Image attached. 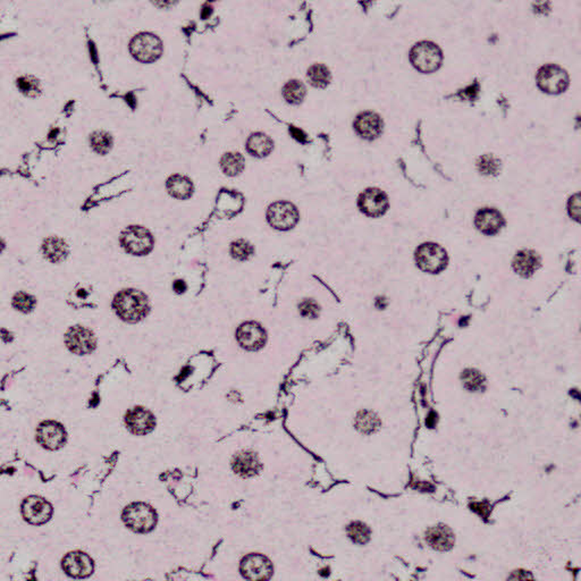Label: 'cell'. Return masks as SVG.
<instances>
[{"label":"cell","mask_w":581,"mask_h":581,"mask_svg":"<svg viewBox=\"0 0 581 581\" xmlns=\"http://www.w3.org/2000/svg\"><path fill=\"white\" fill-rule=\"evenodd\" d=\"M113 309L122 320L135 324L147 317L150 307L145 293L139 289H125L116 294Z\"/></svg>","instance_id":"6da1fadb"},{"label":"cell","mask_w":581,"mask_h":581,"mask_svg":"<svg viewBox=\"0 0 581 581\" xmlns=\"http://www.w3.org/2000/svg\"><path fill=\"white\" fill-rule=\"evenodd\" d=\"M410 61L417 71L431 74L442 66L443 52L434 42H418L410 50Z\"/></svg>","instance_id":"7a4b0ae2"},{"label":"cell","mask_w":581,"mask_h":581,"mask_svg":"<svg viewBox=\"0 0 581 581\" xmlns=\"http://www.w3.org/2000/svg\"><path fill=\"white\" fill-rule=\"evenodd\" d=\"M122 519L128 528L134 533H150L157 524V514L150 505L132 503L123 511Z\"/></svg>","instance_id":"3957f363"},{"label":"cell","mask_w":581,"mask_h":581,"mask_svg":"<svg viewBox=\"0 0 581 581\" xmlns=\"http://www.w3.org/2000/svg\"><path fill=\"white\" fill-rule=\"evenodd\" d=\"M414 259L421 270L431 274L440 273L449 263V256L445 249L433 242L419 245L414 254Z\"/></svg>","instance_id":"277c9868"},{"label":"cell","mask_w":581,"mask_h":581,"mask_svg":"<svg viewBox=\"0 0 581 581\" xmlns=\"http://www.w3.org/2000/svg\"><path fill=\"white\" fill-rule=\"evenodd\" d=\"M163 42L152 33H139L130 42L131 55L141 63H154L163 55Z\"/></svg>","instance_id":"5b68a950"},{"label":"cell","mask_w":581,"mask_h":581,"mask_svg":"<svg viewBox=\"0 0 581 581\" xmlns=\"http://www.w3.org/2000/svg\"><path fill=\"white\" fill-rule=\"evenodd\" d=\"M537 85L549 94H560L569 87V75L564 68L556 64H546L536 74Z\"/></svg>","instance_id":"8992f818"},{"label":"cell","mask_w":581,"mask_h":581,"mask_svg":"<svg viewBox=\"0 0 581 581\" xmlns=\"http://www.w3.org/2000/svg\"><path fill=\"white\" fill-rule=\"evenodd\" d=\"M123 249L132 256H145L154 249V236L142 226H130L121 235Z\"/></svg>","instance_id":"52a82bcc"},{"label":"cell","mask_w":581,"mask_h":581,"mask_svg":"<svg viewBox=\"0 0 581 581\" xmlns=\"http://www.w3.org/2000/svg\"><path fill=\"white\" fill-rule=\"evenodd\" d=\"M299 210L289 201H276L267 210V221L278 231H289L299 223Z\"/></svg>","instance_id":"ba28073f"},{"label":"cell","mask_w":581,"mask_h":581,"mask_svg":"<svg viewBox=\"0 0 581 581\" xmlns=\"http://www.w3.org/2000/svg\"><path fill=\"white\" fill-rule=\"evenodd\" d=\"M65 344L73 354L87 356L96 350V338L90 329L77 325L70 328L65 335Z\"/></svg>","instance_id":"9c48e42d"},{"label":"cell","mask_w":581,"mask_h":581,"mask_svg":"<svg viewBox=\"0 0 581 581\" xmlns=\"http://www.w3.org/2000/svg\"><path fill=\"white\" fill-rule=\"evenodd\" d=\"M358 206L361 212L368 217H382L389 209V198L386 193L377 187L365 190L359 196Z\"/></svg>","instance_id":"30bf717a"},{"label":"cell","mask_w":581,"mask_h":581,"mask_svg":"<svg viewBox=\"0 0 581 581\" xmlns=\"http://www.w3.org/2000/svg\"><path fill=\"white\" fill-rule=\"evenodd\" d=\"M68 434L64 426L57 421H43L37 429V440L47 450H59L64 447Z\"/></svg>","instance_id":"8fae6325"},{"label":"cell","mask_w":581,"mask_h":581,"mask_svg":"<svg viewBox=\"0 0 581 581\" xmlns=\"http://www.w3.org/2000/svg\"><path fill=\"white\" fill-rule=\"evenodd\" d=\"M52 505L40 496H29L22 503L24 520L34 526L48 522L52 516Z\"/></svg>","instance_id":"7c38bea8"},{"label":"cell","mask_w":581,"mask_h":581,"mask_svg":"<svg viewBox=\"0 0 581 581\" xmlns=\"http://www.w3.org/2000/svg\"><path fill=\"white\" fill-rule=\"evenodd\" d=\"M61 567L66 575L77 579L90 577L94 569V561L90 556L79 551L66 554L61 561Z\"/></svg>","instance_id":"4fadbf2b"},{"label":"cell","mask_w":581,"mask_h":581,"mask_svg":"<svg viewBox=\"0 0 581 581\" xmlns=\"http://www.w3.org/2000/svg\"><path fill=\"white\" fill-rule=\"evenodd\" d=\"M354 128L360 138L365 139L367 141H373L382 135L384 122L378 114L368 110L356 116Z\"/></svg>","instance_id":"5bb4252c"},{"label":"cell","mask_w":581,"mask_h":581,"mask_svg":"<svg viewBox=\"0 0 581 581\" xmlns=\"http://www.w3.org/2000/svg\"><path fill=\"white\" fill-rule=\"evenodd\" d=\"M126 427L135 435H147L156 426L154 414L143 407H134L125 414Z\"/></svg>","instance_id":"9a60e30c"},{"label":"cell","mask_w":581,"mask_h":581,"mask_svg":"<svg viewBox=\"0 0 581 581\" xmlns=\"http://www.w3.org/2000/svg\"><path fill=\"white\" fill-rule=\"evenodd\" d=\"M475 225L482 234L491 236L501 231L504 226V218L498 209L482 208L476 215Z\"/></svg>","instance_id":"2e32d148"},{"label":"cell","mask_w":581,"mask_h":581,"mask_svg":"<svg viewBox=\"0 0 581 581\" xmlns=\"http://www.w3.org/2000/svg\"><path fill=\"white\" fill-rule=\"evenodd\" d=\"M236 338L242 347L247 350H259L266 340L263 328L256 323H245L238 327Z\"/></svg>","instance_id":"e0dca14e"},{"label":"cell","mask_w":581,"mask_h":581,"mask_svg":"<svg viewBox=\"0 0 581 581\" xmlns=\"http://www.w3.org/2000/svg\"><path fill=\"white\" fill-rule=\"evenodd\" d=\"M513 269L522 277H530L540 267V254L533 250H521L513 259Z\"/></svg>","instance_id":"ac0fdd59"},{"label":"cell","mask_w":581,"mask_h":581,"mask_svg":"<svg viewBox=\"0 0 581 581\" xmlns=\"http://www.w3.org/2000/svg\"><path fill=\"white\" fill-rule=\"evenodd\" d=\"M245 148H247V152L254 157H267L273 151L274 141L270 136L265 134V133L256 132L247 138Z\"/></svg>","instance_id":"d6986e66"},{"label":"cell","mask_w":581,"mask_h":581,"mask_svg":"<svg viewBox=\"0 0 581 581\" xmlns=\"http://www.w3.org/2000/svg\"><path fill=\"white\" fill-rule=\"evenodd\" d=\"M166 189L170 196L179 200H187L191 198L194 191L193 183L190 179L180 174L172 175L166 183Z\"/></svg>","instance_id":"ffe728a7"},{"label":"cell","mask_w":581,"mask_h":581,"mask_svg":"<svg viewBox=\"0 0 581 581\" xmlns=\"http://www.w3.org/2000/svg\"><path fill=\"white\" fill-rule=\"evenodd\" d=\"M42 252L50 263H61L68 257V244L63 238H58V236H50L43 241Z\"/></svg>","instance_id":"44dd1931"},{"label":"cell","mask_w":581,"mask_h":581,"mask_svg":"<svg viewBox=\"0 0 581 581\" xmlns=\"http://www.w3.org/2000/svg\"><path fill=\"white\" fill-rule=\"evenodd\" d=\"M426 540L433 549L447 551L454 544V535L447 526L440 524L429 529Z\"/></svg>","instance_id":"7402d4cb"},{"label":"cell","mask_w":581,"mask_h":581,"mask_svg":"<svg viewBox=\"0 0 581 581\" xmlns=\"http://www.w3.org/2000/svg\"><path fill=\"white\" fill-rule=\"evenodd\" d=\"M245 167V159L240 152H227L221 159V168L227 176H238Z\"/></svg>","instance_id":"603a6c76"},{"label":"cell","mask_w":581,"mask_h":581,"mask_svg":"<svg viewBox=\"0 0 581 581\" xmlns=\"http://www.w3.org/2000/svg\"><path fill=\"white\" fill-rule=\"evenodd\" d=\"M307 77H308L309 82H310L312 87L318 88V89L327 88L332 81V74L329 68L326 65L320 64V63L312 65L308 68Z\"/></svg>","instance_id":"cb8c5ba5"},{"label":"cell","mask_w":581,"mask_h":581,"mask_svg":"<svg viewBox=\"0 0 581 581\" xmlns=\"http://www.w3.org/2000/svg\"><path fill=\"white\" fill-rule=\"evenodd\" d=\"M283 98L291 105H300L305 100L307 89L299 80H289L282 89Z\"/></svg>","instance_id":"d4e9b609"},{"label":"cell","mask_w":581,"mask_h":581,"mask_svg":"<svg viewBox=\"0 0 581 581\" xmlns=\"http://www.w3.org/2000/svg\"><path fill=\"white\" fill-rule=\"evenodd\" d=\"M90 143L96 154H106L113 147V138L107 132L96 131L91 134Z\"/></svg>","instance_id":"484cf974"},{"label":"cell","mask_w":581,"mask_h":581,"mask_svg":"<svg viewBox=\"0 0 581 581\" xmlns=\"http://www.w3.org/2000/svg\"><path fill=\"white\" fill-rule=\"evenodd\" d=\"M13 307L17 312L29 314L32 312L37 305V299L29 293L19 292L13 296Z\"/></svg>","instance_id":"4316f807"},{"label":"cell","mask_w":581,"mask_h":581,"mask_svg":"<svg viewBox=\"0 0 581 581\" xmlns=\"http://www.w3.org/2000/svg\"><path fill=\"white\" fill-rule=\"evenodd\" d=\"M254 254V249L249 242L245 240H238L234 241L231 245L232 257L238 261H245L251 258V256Z\"/></svg>","instance_id":"83f0119b"},{"label":"cell","mask_w":581,"mask_h":581,"mask_svg":"<svg viewBox=\"0 0 581 581\" xmlns=\"http://www.w3.org/2000/svg\"><path fill=\"white\" fill-rule=\"evenodd\" d=\"M478 170L485 175H496L501 170V161L493 154H484L479 158Z\"/></svg>","instance_id":"f1b7e54d"},{"label":"cell","mask_w":581,"mask_h":581,"mask_svg":"<svg viewBox=\"0 0 581 581\" xmlns=\"http://www.w3.org/2000/svg\"><path fill=\"white\" fill-rule=\"evenodd\" d=\"M17 87L22 94L28 96H37L40 91L38 80L33 77H19L17 80Z\"/></svg>","instance_id":"f546056e"},{"label":"cell","mask_w":581,"mask_h":581,"mask_svg":"<svg viewBox=\"0 0 581 581\" xmlns=\"http://www.w3.org/2000/svg\"><path fill=\"white\" fill-rule=\"evenodd\" d=\"M462 377L465 385L470 391H478V389H482L484 376L479 374L477 370H466Z\"/></svg>","instance_id":"4dcf8cb0"},{"label":"cell","mask_w":581,"mask_h":581,"mask_svg":"<svg viewBox=\"0 0 581 581\" xmlns=\"http://www.w3.org/2000/svg\"><path fill=\"white\" fill-rule=\"evenodd\" d=\"M579 199H580V196L575 194L569 201V212L572 218H575V221H579V215H580V200Z\"/></svg>","instance_id":"1f68e13d"},{"label":"cell","mask_w":581,"mask_h":581,"mask_svg":"<svg viewBox=\"0 0 581 581\" xmlns=\"http://www.w3.org/2000/svg\"><path fill=\"white\" fill-rule=\"evenodd\" d=\"M300 308H301L302 314L305 316H316L318 312V307L312 300H305V301L302 302Z\"/></svg>","instance_id":"d6a6232c"},{"label":"cell","mask_w":581,"mask_h":581,"mask_svg":"<svg viewBox=\"0 0 581 581\" xmlns=\"http://www.w3.org/2000/svg\"><path fill=\"white\" fill-rule=\"evenodd\" d=\"M291 133H292L293 136L296 139V140H299V141L305 142V134L303 132L300 131L299 129H296V128H292V129L289 130Z\"/></svg>","instance_id":"836d02e7"},{"label":"cell","mask_w":581,"mask_h":581,"mask_svg":"<svg viewBox=\"0 0 581 581\" xmlns=\"http://www.w3.org/2000/svg\"><path fill=\"white\" fill-rule=\"evenodd\" d=\"M174 289L177 293H183L187 289V285H185V283L183 281H176V282L174 283Z\"/></svg>","instance_id":"e575fe53"}]
</instances>
